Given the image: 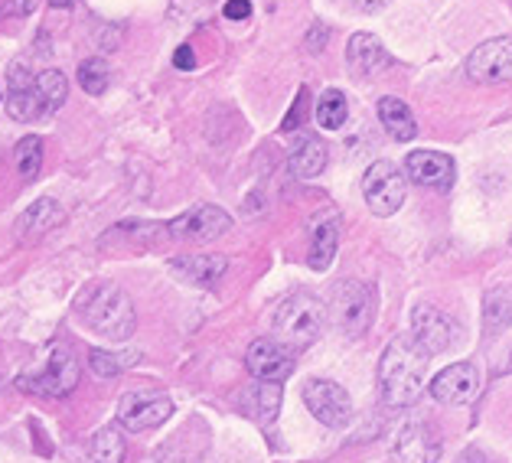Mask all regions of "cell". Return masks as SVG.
I'll return each instance as SVG.
<instances>
[{"instance_id": "7a4b0ae2", "label": "cell", "mask_w": 512, "mask_h": 463, "mask_svg": "<svg viewBox=\"0 0 512 463\" xmlns=\"http://www.w3.org/2000/svg\"><path fill=\"white\" fill-rule=\"evenodd\" d=\"M327 320V304L317 294L294 291L274 310V336H278V343L297 353V349H307L320 340V333L327 330Z\"/></svg>"}, {"instance_id": "d6986e66", "label": "cell", "mask_w": 512, "mask_h": 463, "mask_svg": "<svg viewBox=\"0 0 512 463\" xmlns=\"http://www.w3.org/2000/svg\"><path fill=\"white\" fill-rule=\"evenodd\" d=\"M229 268V258L226 255H209V252H199V255H180V258H170V271L180 274L186 284H196V287H212L222 274Z\"/></svg>"}, {"instance_id": "e0dca14e", "label": "cell", "mask_w": 512, "mask_h": 463, "mask_svg": "<svg viewBox=\"0 0 512 463\" xmlns=\"http://www.w3.org/2000/svg\"><path fill=\"white\" fill-rule=\"evenodd\" d=\"M395 457L402 463H437L441 460V441L424 421H408L398 428Z\"/></svg>"}, {"instance_id": "44dd1931", "label": "cell", "mask_w": 512, "mask_h": 463, "mask_svg": "<svg viewBox=\"0 0 512 463\" xmlns=\"http://www.w3.org/2000/svg\"><path fill=\"white\" fill-rule=\"evenodd\" d=\"M287 167H291L294 177L301 180H314L327 170V147L317 137H304L291 147V157H287Z\"/></svg>"}, {"instance_id": "30bf717a", "label": "cell", "mask_w": 512, "mask_h": 463, "mask_svg": "<svg viewBox=\"0 0 512 463\" xmlns=\"http://www.w3.org/2000/svg\"><path fill=\"white\" fill-rule=\"evenodd\" d=\"M229 225L232 219L226 209L193 206V209H186L183 216L167 222V232H170V239H177V242H212V239H219V235H226Z\"/></svg>"}, {"instance_id": "4fadbf2b", "label": "cell", "mask_w": 512, "mask_h": 463, "mask_svg": "<svg viewBox=\"0 0 512 463\" xmlns=\"http://www.w3.org/2000/svg\"><path fill=\"white\" fill-rule=\"evenodd\" d=\"M307 261L314 271H327L336 258V245H340V212L323 209L307 222Z\"/></svg>"}, {"instance_id": "6da1fadb", "label": "cell", "mask_w": 512, "mask_h": 463, "mask_svg": "<svg viewBox=\"0 0 512 463\" xmlns=\"http://www.w3.org/2000/svg\"><path fill=\"white\" fill-rule=\"evenodd\" d=\"M431 356L415 343V336H395L379 359V392L389 408L415 405L424 382H428Z\"/></svg>"}, {"instance_id": "7c38bea8", "label": "cell", "mask_w": 512, "mask_h": 463, "mask_svg": "<svg viewBox=\"0 0 512 463\" xmlns=\"http://www.w3.org/2000/svg\"><path fill=\"white\" fill-rule=\"evenodd\" d=\"M245 366L258 382H284L294 372L297 359L294 349H287L278 340H255L245 353Z\"/></svg>"}, {"instance_id": "7402d4cb", "label": "cell", "mask_w": 512, "mask_h": 463, "mask_svg": "<svg viewBox=\"0 0 512 463\" xmlns=\"http://www.w3.org/2000/svg\"><path fill=\"white\" fill-rule=\"evenodd\" d=\"M379 121H382V128L389 131V137H395V141H402V144L418 134V121H415V115H411V108L402 102V98H382V102H379Z\"/></svg>"}, {"instance_id": "f546056e", "label": "cell", "mask_w": 512, "mask_h": 463, "mask_svg": "<svg viewBox=\"0 0 512 463\" xmlns=\"http://www.w3.org/2000/svg\"><path fill=\"white\" fill-rule=\"evenodd\" d=\"M124 366H128V362L118 359L115 353H105V349H92L89 353V369L98 375V379H115Z\"/></svg>"}, {"instance_id": "cb8c5ba5", "label": "cell", "mask_w": 512, "mask_h": 463, "mask_svg": "<svg viewBox=\"0 0 512 463\" xmlns=\"http://www.w3.org/2000/svg\"><path fill=\"white\" fill-rule=\"evenodd\" d=\"M242 405L248 408V415L255 421L268 424L278 418V408H281V382H255L252 389L245 392Z\"/></svg>"}, {"instance_id": "8992f818", "label": "cell", "mask_w": 512, "mask_h": 463, "mask_svg": "<svg viewBox=\"0 0 512 463\" xmlns=\"http://www.w3.org/2000/svg\"><path fill=\"white\" fill-rule=\"evenodd\" d=\"M362 196H366L372 216L389 219L405 203V177L398 173L392 160H376L362 177Z\"/></svg>"}, {"instance_id": "d6a6232c", "label": "cell", "mask_w": 512, "mask_h": 463, "mask_svg": "<svg viewBox=\"0 0 512 463\" xmlns=\"http://www.w3.org/2000/svg\"><path fill=\"white\" fill-rule=\"evenodd\" d=\"M36 4H40V0H10V10L20 14V17H30L36 10Z\"/></svg>"}, {"instance_id": "52a82bcc", "label": "cell", "mask_w": 512, "mask_h": 463, "mask_svg": "<svg viewBox=\"0 0 512 463\" xmlns=\"http://www.w3.org/2000/svg\"><path fill=\"white\" fill-rule=\"evenodd\" d=\"M411 336H415V343L424 353L437 356L457 346L460 323L451 314H444V310H437L434 304H418L411 310Z\"/></svg>"}, {"instance_id": "5b68a950", "label": "cell", "mask_w": 512, "mask_h": 463, "mask_svg": "<svg viewBox=\"0 0 512 463\" xmlns=\"http://www.w3.org/2000/svg\"><path fill=\"white\" fill-rule=\"evenodd\" d=\"M330 320L336 323V330H343L349 340L369 333L372 320H376V291L366 281H340L333 287L330 300Z\"/></svg>"}, {"instance_id": "5bb4252c", "label": "cell", "mask_w": 512, "mask_h": 463, "mask_svg": "<svg viewBox=\"0 0 512 463\" xmlns=\"http://www.w3.org/2000/svg\"><path fill=\"white\" fill-rule=\"evenodd\" d=\"M7 111H10V118H17V121L43 118L36 75L27 66H23V62H17V66L7 69Z\"/></svg>"}, {"instance_id": "ba28073f", "label": "cell", "mask_w": 512, "mask_h": 463, "mask_svg": "<svg viewBox=\"0 0 512 463\" xmlns=\"http://www.w3.org/2000/svg\"><path fill=\"white\" fill-rule=\"evenodd\" d=\"M304 405L327 428H343L353 418V398H349L343 385H336L330 379H310L304 385Z\"/></svg>"}, {"instance_id": "9a60e30c", "label": "cell", "mask_w": 512, "mask_h": 463, "mask_svg": "<svg viewBox=\"0 0 512 463\" xmlns=\"http://www.w3.org/2000/svg\"><path fill=\"white\" fill-rule=\"evenodd\" d=\"M480 375L470 362H454L431 379V398L441 405H467L477 395Z\"/></svg>"}, {"instance_id": "484cf974", "label": "cell", "mask_w": 512, "mask_h": 463, "mask_svg": "<svg viewBox=\"0 0 512 463\" xmlns=\"http://www.w3.org/2000/svg\"><path fill=\"white\" fill-rule=\"evenodd\" d=\"M349 121V102L340 89H327L317 102V124L323 131H340Z\"/></svg>"}, {"instance_id": "e575fe53", "label": "cell", "mask_w": 512, "mask_h": 463, "mask_svg": "<svg viewBox=\"0 0 512 463\" xmlns=\"http://www.w3.org/2000/svg\"><path fill=\"white\" fill-rule=\"evenodd\" d=\"M457 463H490V460H486V457L480 454V450H467V454L460 457Z\"/></svg>"}, {"instance_id": "8d00e7d4", "label": "cell", "mask_w": 512, "mask_h": 463, "mask_svg": "<svg viewBox=\"0 0 512 463\" xmlns=\"http://www.w3.org/2000/svg\"><path fill=\"white\" fill-rule=\"evenodd\" d=\"M0 98H4V95H0Z\"/></svg>"}, {"instance_id": "4dcf8cb0", "label": "cell", "mask_w": 512, "mask_h": 463, "mask_svg": "<svg viewBox=\"0 0 512 463\" xmlns=\"http://www.w3.org/2000/svg\"><path fill=\"white\" fill-rule=\"evenodd\" d=\"M222 14H226V20H248L252 17V0H226Z\"/></svg>"}, {"instance_id": "ac0fdd59", "label": "cell", "mask_w": 512, "mask_h": 463, "mask_svg": "<svg viewBox=\"0 0 512 463\" xmlns=\"http://www.w3.org/2000/svg\"><path fill=\"white\" fill-rule=\"evenodd\" d=\"M346 62L356 79H372L389 66V53H385L376 33H356L346 46Z\"/></svg>"}, {"instance_id": "2e32d148", "label": "cell", "mask_w": 512, "mask_h": 463, "mask_svg": "<svg viewBox=\"0 0 512 463\" xmlns=\"http://www.w3.org/2000/svg\"><path fill=\"white\" fill-rule=\"evenodd\" d=\"M405 173L411 183L428 186V190H447L454 183V160L437 150H411L405 157Z\"/></svg>"}, {"instance_id": "8fae6325", "label": "cell", "mask_w": 512, "mask_h": 463, "mask_svg": "<svg viewBox=\"0 0 512 463\" xmlns=\"http://www.w3.org/2000/svg\"><path fill=\"white\" fill-rule=\"evenodd\" d=\"M467 75L480 85H496L512 79V36H496V40L480 43L467 56Z\"/></svg>"}, {"instance_id": "9c48e42d", "label": "cell", "mask_w": 512, "mask_h": 463, "mask_svg": "<svg viewBox=\"0 0 512 463\" xmlns=\"http://www.w3.org/2000/svg\"><path fill=\"white\" fill-rule=\"evenodd\" d=\"M173 415V402L164 392H128L118 402V424L128 431H154Z\"/></svg>"}, {"instance_id": "277c9868", "label": "cell", "mask_w": 512, "mask_h": 463, "mask_svg": "<svg viewBox=\"0 0 512 463\" xmlns=\"http://www.w3.org/2000/svg\"><path fill=\"white\" fill-rule=\"evenodd\" d=\"M79 359L72 356V349L69 346H49V356L40 369H33V372H23L17 385L23 392H30V395H40V398H66L76 392V385H79Z\"/></svg>"}, {"instance_id": "4316f807", "label": "cell", "mask_w": 512, "mask_h": 463, "mask_svg": "<svg viewBox=\"0 0 512 463\" xmlns=\"http://www.w3.org/2000/svg\"><path fill=\"white\" fill-rule=\"evenodd\" d=\"M128 454V441L118 428H102L92 437V460L95 463H124Z\"/></svg>"}, {"instance_id": "f1b7e54d", "label": "cell", "mask_w": 512, "mask_h": 463, "mask_svg": "<svg viewBox=\"0 0 512 463\" xmlns=\"http://www.w3.org/2000/svg\"><path fill=\"white\" fill-rule=\"evenodd\" d=\"M111 82V69L105 59H85L79 66V85L89 95H105Z\"/></svg>"}, {"instance_id": "ffe728a7", "label": "cell", "mask_w": 512, "mask_h": 463, "mask_svg": "<svg viewBox=\"0 0 512 463\" xmlns=\"http://www.w3.org/2000/svg\"><path fill=\"white\" fill-rule=\"evenodd\" d=\"M62 219H66L62 206L53 196H43V199H36V203H30L27 209H23L17 229H20L23 239H40V235L53 232L56 225H62Z\"/></svg>"}, {"instance_id": "3957f363", "label": "cell", "mask_w": 512, "mask_h": 463, "mask_svg": "<svg viewBox=\"0 0 512 463\" xmlns=\"http://www.w3.org/2000/svg\"><path fill=\"white\" fill-rule=\"evenodd\" d=\"M82 320L89 323V330L105 336L111 343L131 340L137 330V314L131 297L121 291L118 284H95L79 304Z\"/></svg>"}, {"instance_id": "d4e9b609", "label": "cell", "mask_w": 512, "mask_h": 463, "mask_svg": "<svg viewBox=\"0 0 512 463\" xmlns=\"http://www.w3.org/2000/svg\"><path fill=\"white\" fill-rule=\"evenodd\" d=\"M36 89H40V105H43V118L56 115V111L66 105V95H69V82L66 75L56 72V69H43L36 75Z\"/></svg>"}, {"instance_id": "d590c367", "label": "cell", "mask_w": 512, "mask_h": 463, "mask_svg": "<svg viewBox=\"0 0 512 463\" xmlns=\"http://www.w3.org/2000/svg\"><path fill=\"white\" fill-rule=\"evenodd\" d=\"M506 372H512V359H509V366H506Z\"/></svg>"}, {"instance_id": "83f0119b", "label": "cell", "mask_w": 512, "mask_h": 463, "mask_svg": "<svg viewBox=\"0 0 512 463\" xmlns=\"http://www.w3.org/2000/svg\"><path fill=\"white\" fill-rule=\"evenodd\" d=\"M14 164H17L23 180L40 177V170H43V141H40V137H33V134L23 137V141L17 144V150H14Z\"/></svg>"}, {"instance_id": "836d02e7", "label": "cell", "mask_w": 512, "mask_h": 463, "mask_svg": "<svg viewBox=\"0 0 512 463\" xmlns=\"http://www.w3.org/2000/svg\"><path fill=\"white\" fill-rule=\"evenodd\" d=\"M353 4L362 10V14H376V10H382V7H389L392 0H353Z\"/></svg>"}, {"instance_id": "603a6c76", "label": "cell", "mask_w": 512, "mask_h": 463, "mask_svg": "<svg viewBox=\"0 0 512 463\" xmlns=\"http://www.w3.org/2000/svg\"><path fill=\"white\" fill-rule=\"evenodd\" d=\"M512 327V287H493L483 297V330L490 336H499Z\"/></svg>"}, {"instance_id": "1f68e13d", "label": "cell", "mask_w": 512, "mask_h": 463, "mask_svg": "<svg viewBox=\"0 0 512 463\" xmlns=\"http://www.w3.org/2000/svg\"><path fill=\"white\" fill-rule=\"evenodd\" d=\"M173 66H177L180 72H193L196 69V53L190 43H183L177 53H173Z\"/></svg>"}]
</instances>
